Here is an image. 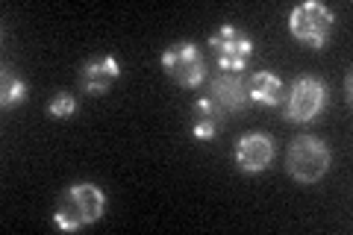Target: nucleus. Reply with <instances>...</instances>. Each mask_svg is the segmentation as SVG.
<instances>
[{"mask_svg":"<svg viewBox=\"0 0 353 235\" xmlns=\"http://www.w3.org/2000/svg\"><path fill=\"white\" fill-rule=\"evenodd\" d=\"M106 212V194L101 185L94 183H74L62 192L57 212H53V223L62 232H77L83 227H92L103 218Z\"/></svg>","mask_w":353,"mask_h":235,"instance_id":"obj_1","label":"nucleus"},{"mask_svg":"<svg viewBox=\"0 0 353 235\" xmlns=\"http://www.w3.org/2000/svg\"><path fill=\"white\" fill-rule=\"evenodd\" d=\"M330 162H333V153L318 136H297L285 150V174L301 185H315L318 180H324Z\"/></svg>","mask_w":353,"mask_h":235,"instance_id":"obj_2","label":"nucleus"},{"mask_svg":"<svg viewBox=\"0 0 353 235\" xmlns=\"http://www.w3.org/2000/svg\"><path fill=\"white\" fill-rule=\"evenodd\" d=\"M336 27V15L327 3H318V0H306V3H297L289 12V32L306 44L312 50H324L330 36H333Z\"/></svg>","mask_w":353,"mask_h":235,"instance_id":"obj_3","label":"nucleus"},{"mask_svg":"<svg viewBox=\"0 0 353 235\" xmlns=\"http://www.w3.org/2000/svg\"><path fill=\"white\" fill-rule=\"evenodd\" d=\"M327 83L318 80V76H297L294 85L285 92L283 97V118L289 121V124H309V121H315L321 112L327 109Z\"/></svg>","mask_w":353,"mask_h":235,"instance_id":"obj_4","label":"nucleus"},{"mask_svg":"<svg viewBox=\"0 0 353 235\" xmlns=\"http://www.w3.org/2000/svg\"><path fill=\"white\" fill-rule=\"evenodd\" d=\"M162 68L180 88H197L206 80V59L194 41H176L165 48Z\"/></svg>","mask_w":353,"mask_h":235,"instance_id":"obj_5","label":"nucleus"},{"mask_svg":"<svg viewBox=\"0 0 353 235\" xmlns=\"http://www.w3.org/2000/svg\"><path fill=\"white\" fill-rule=\"evenodd\" d=\"M209 48L215 50V62L221 71L239 74L248 68V62L253 56V39L233 24H221V30H215L209 36Z\"/></svg>","mask_w":353,"mask_h":235,"instance_id":"obj_6","label":"nucleus"},{"mask_svg":"<svg viewBox=\"0 0 353 235\" xmlns=\"http://www.w3.org/2000/svg\"><path fill=\"white\" fill-rule=\"evenodd\" d=\"M274 153H277V144H274L268 132H245L236 141L233 159L241 174L256 176L262 171H268V165L274 162Z\"/></svg>","mask_w":353,"mask_h":235,"instance_id":"obj_7","label":"nucleus"},{"mask_svg":"<svg viewBox=\"0 0 353 235\" xmlns=\"http://www.w3.org/2000/svg\"><path fill=\"white\" fill-rule=\"evenodd\" d=\"M121 76V65L115 56H92L85 65H83V71H80V85H83V92L88 97H103L109 88L115 85V80Z\"/></svg>","mask_w":353,"mask_h":235,"instance_id":"obj_8","label":"nucleus"},{"mask_svg":"<svg viewBox=\"0 0 353 235\" xmlns=\"http://www.w3.org/2000/svg\"><path fill=\"white\" fill-rule=\"evenodd\" d=\"M209 100L218 106L221 115L227 112H239L248 106V85L241 83L239 74H224L221 71L212 83H209Z\"/></svg>","mask_w":353,"mask_h":235,"instance_id":"obj_9","label":"nucleus"},{"mask_svg":"<svg viewBox=\"0 0 353 235\" xmlns=\"http://www.w3.org/2000/svg\"><path fill=\"white\" fill-rule=\"evenodd\" d=\"M283 97H285V85L283 80L274 71H256L248 83V100L256 106H283Z\"/></svg>","mask_w":353,"mask_h":235,"instance_id":"obj_10","label":"nucleus"},{"mask_svg":"<svg viewBox=\"0 0 353 235\" xmlns=\"http://www.w3.org/2000/svg\"><path fill=\"white\" fill-rule=\"evenodd\" d=\"M30 94V85L21 80L18 74H12L9 68H3V83H0V103H3L6 109L9 106H18V103H24Z\"/></svg>","mask_w":353,"mask_h":235,"instance_id":"obj_11","label":"nucleus"},{"mask_svg":"<svg viewBox=\"0 0 353 235\" xmlns=\"http://www.w3.org/2000/svg\"><path fill=\"white\" fill-rule=\"evenodd\" d=\"M74 112H77V100H74V94H68V92L53 94V100L48 103V115H50L53 121H65V118H71Z\"/></svg>","mask_w":353,"mask_h":235,"instance_id":"obj_12","label":"nucleus"},{"mask_svg":"<svg viewBox=\"0 0 353 235\" xmlns=\"http://www.w3.org/2000/svg\"><path fill=\"white\" fill-rule=\"evenodd\" d=\"M215 132H218V121L215 118H197L194 127H192V136L197 141H212Z\"/></svg>","mask_w":353,"mask_h":235,"instance_id":"obj_13","label":"nucleus"},{"mask_svg":"<svg viewBox=\"0 0 353 235\" xmlns=\"http://www.w3.org/2000/svg\"><path fill=\"white\" fill-rule=\"evenodd\" d=\"M194 115L197 118H221V112H218V106L212 103L209 97H201V100H194Z\"/></svg>","mask_w":353,"mask_h":235,"instance_id":"obj_14","label":"nucleus"}]
</instances>
